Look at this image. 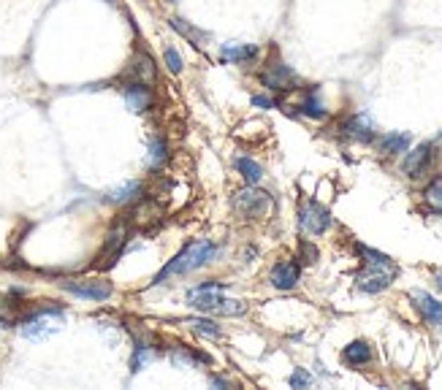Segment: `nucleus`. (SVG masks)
Returning a JSON list of instances; mask_svg holds the SVG:
<instances>
[{
  "instance_id": "nucleus-1",
  "label": "nucleus",
  "mask_w": 442,
  "mask_h": 390,
  "mask_svg": "<svg viewBox=\"0 0 442 390\" xmlns=\"http://www.w3.org/2000/svg\"><path fill=\"white\" fill-rule=\"evenodd\" d=\"M185 301L201 309V312H212V315H226V317H239L247 312V303L239 301V298H228L226 296V287L220 282H207V284H195L188 290Z\"/></svg>"
},
{
  "instance_id": "nucleus-2",
  "label": "nucleus",
  "mask_w": 442,
  "mask_h": 390,
  "mask_svg": "<svg viewBox=\"0 0 442 390\" xmlns=\"http://www.w3.org/2000/svg\"><path fill=\"white\" fill-rule=\"evenodd\" d=\"M214 258H217V247L212 241H193L188 247L177 252L166 266L160 268V274L155 277V284H163L171 277H185V274H193L198 268L209 266Z\"/></svg>"
},
{
  "instance_id": "nucleus-3",
  "label": "nucleus",
  "mask_w": 442,
  "mask_h": 390,
  "mask_svg": "<svg viewBox=\"0 0 442 390\" xmlns=\"http://www.w3.org/2000/svg\"><path fill=\"white\" fill-rule=\"evenodd\" d=\"M355 249H358L361 258H367L364 260L367 268L358 274V290H364V293H383L391 284V279H393V274H396L393 266H391V258L383 255V252H374L369 247H355Z\"/></svg>"
},
{
  "instance_id": "nucleus-4",
  "label": "nucleus",
  "mask_w": 442,
  "mask_h": 390,
  "mask_svg": "<svg viewBox=\"0 0 442 390\" xmlns=\"http://www.w3.org/2000/svg\"><path fill=\"white\" fill-rule=\"evenodd\" d=\"M63 309L57 306H47V309H38L27 320H22L19 331L22 336L30 339V341H41V339H49L52 334H57L63 328Z\"/></svg>"
},
{
  "instance_id": "nucleus-5",
  "label": "nucleus",
  "mask_w": 442,
  "mask_h": 390,
  "mask_svg": "<svg viewBox=\"0 0 442 390\" xmlns=\"http://www.w3.org/2000/svg\"><path fill=\"white\" fill-rule=\"evenodd\" d=\"M233 209L242 214L245 220H261L271 209V195L258 190L255 184L242 187L239 193L233 195Z\"/></svg>"
},
{
  "instance_id": "nucleus-6",
  "label": "nucleus",
  "mask_w": 442,
  "mask_h": 390,
  "mask_svg": "<svg viewBox=\"0 0 442 390\" xmlns=\"http://www.w3.org/2000/svg\"><path fill=\"white\" fill-rule=\"evenodd\" d=\"M261 84L271 92H288L299 84V76L290 71V65H285L283 60H271L261 71Z\"/></svg>"
},
{
  "instance_id": "nucleus-7",
  "label": "nucleus",
  "mask_w": 442,
  "mask_h": 390,
  "mask_svg": "<svg viewBox=\"0 0 442 390\" xmlns=\"http://www.w3.org/2000/svg\"><path fill=\"white\" fill-rule=\"evenodd\" d=\"M299 225L307 233L320 236V233H326L331 228V212L318 201H307V203H301L299 209Z\"/></svg>"
},
{
  "instance_id": "nucleus-8",
  "label": "nucleus",
  "mask_w": 442,
  "mask_h": 390,
  "mask_svg": "<svg viewBox=\"0 0 442 390\" xmlns=\"http://www.w3.org/2000/svg\"><path fill=\"white\" fill-rule=\"evenodd\" d=\"M63 290H68L76 298H87V301H106L111 298V284L104 279H68L63 282Z\"/></svg>"
},
{
  "instance_id": "nucleus-9",
  "label": "nucleus",
  "mask_w": 442,
  "mask_h": 390,
  "mask_svg": "<svg viewBox=\"0 0 442 390\" xmlns=\"http://www.w3.org/2000/svg\"><path fill=\"white\" fill-rule=\"evenodd\" d=\"M123 98L128 108L130 111H136V114H142V111H149L152 108V89L149 84H144V82H128L123 87Z\"/></svg>"
},
{
  "instance_id": "nucleus-10",
  "label": "nucleus",
  "mask_w": 442,
  "mask_h": 390,
  "mask_svg": "<svg viewBox=\"0 0 442 390\" xmlns=\"http://www.w3.org/2000/svg\"><path fill=\"white\" fill-rule=\"evenodd\" d=\"M269 279H271V284H274L277 290H293L301 279V266L293 263V260H280L277 266L271 268Z\"/></svg>"
},
{
  "instance_id": "nucleus-11",
  "label": "nucleus",
  "mask_w": 442,
  "mask_h": 390,
  "mask_svg": "<svg viewBox=\"0 0 442 390\" xmlns=\"http://www.w3.org/2000/svg\"><path fill=\"white\" fill-rule=\"evenodd\" d=\"M410 298H412L415 309L421 312V317H424L429 325H442V303L437 301L434 296H429L424 290H412Z\"/></svg>"
},
{
  "instance_id": "nucleus-12",
  "label": "nucleus",
  "mask_w": 442,
  "mask_h": 390,
  "mask_svg": "<svg viewBox=\"0 0 442 390\" xmlns=\"http://www.w3.org/2000/svg\"><path fill=\"white\" fill-rule=\"evenodd\" d=\"M429 163H431V144H421V146H415L412 152H407L402 168H405L407 177L415 179V177H424Z\"/></svg>"
},
{
  "instance_id": "nucleus-13",
  "label": "nucleus",
  "mask_w": 442,
  "mask_h": 390,
  "mask_svg": "<svg viewBox=\"0 0 442 390\" xmlns=\"http://www.w3.org/2000/svg\"><path fill=\"white\" fill-rule=\"evenodd\" d=\"M342 130H345V136H350V139H355V141L367 144L374 139V125H372V120L367 117V114H353L350 120H345Z\"/></svg>"
},
{
  "instance_id": "nucleus-14",
  "label": "nucleus",
  "mask_w": 442,
  "mask_h": 390,
  "mask_svg": "<svg viewBox=\"0 0 442 390\" xmlns=\"http://www.w3.org/2000/svg\"><path fill=\"white\" fill-rule=\"evenodd\" d=\"M128 76H130V82L152 84V82H155V76H158L152 57H149V54H136V57L130 60V65H128Z\"/></svg>"
},
{
  "instance_id": "nucleus-15",
  "label": "nucleus",
  "mask_w": 442,
  "mask_h": 390,
  "mask_svg": "<svg viewBox=\"0 0 442 390\" xmlns=\"http://www.w3.org/2000/svg\"><path fill=\"white\" fill-rule=\"evenodd\" d=\"M220 57L226 63H233V65H245V63H252L258 57V46H252V44H226L220 49Z\"/></svg>"
},
{
  "instance_id": "nucleus-16",
  "label": "nucleus",
  "mask_w": 442,
  "mask_h": 390,
  "mask_svg": "<svg viewBox=\"0 0 442 390\" xmlns=\"http://www.w3.org/2000/svg\"><path fill=\"white\" fill-rule=\"evenodd\" d=\"M342 358H345V363H350V366H367L372 360V347L367 341H350V344L342 350Z\"/></svg>"
},
{
  "instance_id": "nucleus-17",
  "label": "nucleus",
  "mask_w": 442,
  "mask_h": 390,
  "mask_svg": "<svg viewBox=\"0 0 442 390\" xmlns=\"http://www.w3.org/2000/svg\"><path fill=\"white\" fill-rule=\"evenodd\" d=\"M236 171L245 177V182L247 184H258L261 179H264V165L261 163H255L252 158H236Z\"/></svg>"
},
{
  "instance_id": "nucleus-18",
  "label": "nucleus",
  "mask_w": 442,
  "mask_h": 390,
  "mask_svg": "<svg viewBox=\"0 0 442 390\" xmlns=\"http://www.w3.org/2000/svg\"><path fill=\"white\" fill-rule=\"evenodd\" d=\"M142 195V182H128V184H123V187H114L111 193L106 195L111 203H130V201H136Z\"/></svg>"
},
{
  "instance_id": "nucleus-19",
  "label": "nucleus",
  "mask_w": 442,
  "mask_h": 390,
  "mask_svg": "<svg viewBox=\"0 0 442 390\" xmlns=\"http://www.w3.org/2000/svg\"><path fill=\"white\" fill-rule=\"evenodd\" d=\"M380 149L386 155H402V152L410 149V136L407 133H388V136L380 139Z\"/></svg>"
},
{
  "instance_id": "nucleus-20",
  "label": "nucleus",
  "mask_w": 442,
  "mask_h": 390,
  "mask_svg": "<svg viewBox=\"0 0 442 390\" xmlns=\"http://www.w3.org/2000/svg\"><path fill=\"white\" fill-rule=\"evenodd\" d=\"M188 325H190V331H195L198 336L220 339V328H217V325H214L209 317H190V320H188Z\"/></svg>"
},
{
  "instance_id": "nucleus-21",
  "label": "nucleus",
  "mask_w": 442,
  "mask_h": 390,
  "mask_svg": "<svg viewBox=\"0 0 442 390\" xmlns=\"http://www.w3.org/2000/svg\"><path fill=\"white\" fill-rule=\"evenodd\" d=\"M171 27H174V30H179L182 36L193 38V44H195V46H204V44L209 41V33H204V30H198V27H193V25H185L182 19H171Z\"/></svg>"
},
{
  "instance_id": "nucleus-22",
  "label": "nucleus",
  "mask_w": 442,
  "mask_h": 390,
  "mask_svg": "<svg viewBox=\"0 0 442 390\" xmlns=\"http://www.w3.org/2000/svg\"><path fill=\"white\" fill-rule=\"evenodd\" d=\"M125 241H128V231H125L123 225H117L114 231L109 233V241H106V255H111V258H117L120 252H123V247H125Z\"/></svg>"
},
{
  "instance_id": "nucleus-23",
  "label": "nucleus",
  "mask_w": 442,
  "mask_h": 390,
  "mask_svg": "<svg viewBox=\"0 0 442 390\" xmlns=\"http://www.w3.org/2000/svg\"><path fill=\"white\" fill-rule=\"evenodd\" d=\"M301 114H307V117H312V120H323L326 117V108L323 103L318 101V95L315 92H307V98L301 101Z\"/></svg>"
},
{
  "instance_id": "nucleus-24",
  "label": "nucleus",
  "mask_w": 442,
  "mask_h": 390,
  "mask_svg": "<svg viewBox=\"0 0 442 390\" xmlns=\"http://www.w3.org/2000/svg\"><path fill=\"white\" fill-rule=\"evenodd\" d=\"M166 158H168V146H166V141L163 139H149V152H147V160H149V165H155L158 168L160 163H166Z\"/></svg>"
},
{
  "instance_id": "nucleus-25",
  "label": "nucleus",
  "mask_w": 442,
  "mask_h": 390,
  "mask_svg": "<svg viewBox=\"0 0 442 390\" xmlns=\"http://www.w3.org/2000/svg\"><path fill=\"white\" fill-rule=\"evenodd\" d=\"M426 201H429V206L431 209H437V212H442V177L434 179L429 187H426Z\"/></svg>"
},
{
  "instance_id": "nucleus-26",
  "label": "nucleus",
  "mask_w": 442,
  "mask_h": 390,
  "mask_svg": "<svg viewBox=\"0 0 442 390\" xmlns=\"http://www.w3.org/2000/svg\"><path fill=\"white\" fill-rule=\"evenodd\" d=\"M149 360H152V347L136 344V353H133V360H130V369H133V372H142Z\"/></svg>"
},
{
  "instance_id": "nucleus-27",
  "label": "nucleus",
  "mask_w": 442,
  "mask_h": 390,
  "mask_svg": "<svg viewBox=\"0 0 442 390\" xmlns=\"http://www.w3.org/2000/svg\"><path fill=\"white\" fill-rule=\"evenodd\" d=\"M163 57H166V65H168V71L171 73H182V57L174 46H166L163 49Z\"/></svg>"
},
{
  "instance_id": "nucleus-28",
  "label": "nucleus",
  "mask_w": 442,
  "mask_h": 390,
  "mask_svg": "<svg viewBox=\"0 0 442 390\" xmlns=\"http://www.w3.org/2000/svg\"><path fill=\"white\" fill-rule=\"evenodd\" d=\"M318 258H320L318 247H312L309 241H301V260L304 263H318Z\"/></svg>"
},
{
  "instance_id": "nucleus-29",
  "label": "nucleus",
  "mask_w": 442,
  "mask_h": 390,
  "mask_svg": "<svg viewBox=\"0 0 442 390\" xmlns=\"http://www.w3.org/2000/svg\"><path fill=\"white\" fill-rule=\"evenodd\" d=\"M290 385L293 388H307V385H312V377L304 372V369H296L293 377H290Z\"/></svg>"
},
{
  "instance_id": "nucleus-30",
  "label": "nucleus",
  "mask_w": 442,
  "mask_h": 390,
  "mask_svg": "<svg viewBox=\"0 0 442 390\" xmlns=\"http://www.w3.org/2000/svg\"><path fill=\"white\" fill-rule=\"evenodd\" d=\"M252 106H261V108H274L277 103L271 101V98H266V95H255L252 98Z\"/></svg>"
},
{
  "instance_id": "nucleus-31",
  "label": "nucleus",
  "mask_w": 442,
  "mask_h": 390,
  "mask_svg": "<svg viewBox=\"0 0 442 390\" xmlns=\"http://www.w3.org/2000/svg\"><path fill=\"white\" fill-rule=\"evenodd\" d=\"M434 282H437V287L442 290V268H437V274H434Z\"/></svg>"
}]
</instances>
